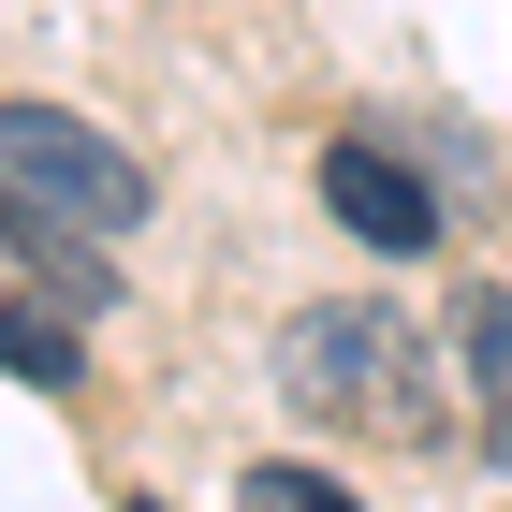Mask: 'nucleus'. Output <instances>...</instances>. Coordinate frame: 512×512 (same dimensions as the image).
<instances>
[{
	"instance_id": "423d86ee",
	"label": "nucleus",
	"mask_w": 512,
	"mask_h": 512,
	"mask_svg": "<svg viewBox=\"0 0 512 512\" xmlns=\"http://www.w3.org/2000/svg\"><path fill=\"white\" fill-rule=\"evenodd\" d=\"M235 512H352V483H322V469H249Z\"/></svg>"
},
{
	"instance_id": "39448f33",
	"label": "nucleus",
	"mask_w": 512,
	"mask_h": 512,
	"mask_svg": "<svg viewBox=\"0 0 512 512\" xmlns=\"http://www.w3.org/2000/svg\"><path fill=\"white\" fill-rule=\"evenodd\" d=\"M469 381H483V410H498L483 454L512 469V293H469Z\"/></svg>"
},
{
	"instance_id": "20e7f679",
	"label": "nucleus",
	"mask_w": 512,
	"mask_h": 512,
	"mask_svg": "<svg viewBox=\"0 0 512 512\" xmlns=\"http://www.w3.org/2000/svg\"><path fill=\"white\" fill-rule=\"evenodd\" d=\"M0 352H15V381H30V395H74V381H88V337H74V308H44V293H15Z\"/></svg>"
},
{
	"instance_id": "f03ea898",
	"label": "nucleus",
	"mask_w": 512,
	"mask_h": 512,
	"mask_svg": "<svg viewBox=\"0 0 512 512\" xmlns=\"http://www.w3.org/2000/svg\"><path fill=\"white\" fill-rule=\"evenodd\" d=\"M0 161H15V220L30 235H132L147 220V161L118 132L59 118V103H15L0 118Z\"/></svg>"
},
{
	"instance_id": "7ed1b4c3",
	"label": "nucleus",
	"mask_w": 512,
	"mask_h": 512,
	"mask_svg": "<svg viewBox=\"0 0 512 512\" xmlns=\"http://www.w3.org/2000/svg\"><path fill=\"white\" fill-rule=\"evenodd\" d=\"M322 205H337V235L381 249V264L439 249V191L410 176V161H381V147H322Z\"/></svg>"
},
{
	"instance_id": "f257e3e1",
	"label": "nucleus",
	"mask_w": 512,
	"mask_h": 512,
	"mask_svg": "<svg viewBox=\"0 0 512 512\" xmlns=\"http://www.w3.org/2000/svg\"><path fill=\"white\" fill-rule=\"evenodd\" d=\"M278 381H293V410H322V425H352V439H439V337L395 293L308 308L278 337Z\"/></svg>"
}]
</instances>
